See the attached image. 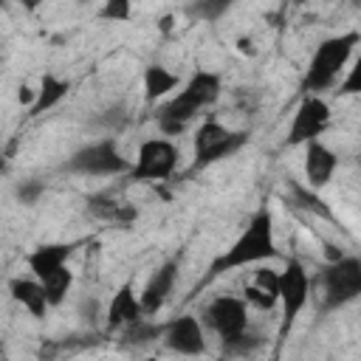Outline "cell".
I'll use <instances>...</instances> for the list:
<instances>
[{
	"label": "cell",
	"mask_w": 361,
	"mask_h": 361,
	"mask_svg": "<svg viewBox=\"0 0 361 361\" xmlns=\"http://www.w3.org/2000/svg\"><path fill=\"white\" fill-rule=\"evenodd\" d=\"M243 299L248 307L257 310H274L279 305V271L271 268H254L243 285Z\"/></svg>",
	"instance_id": "14"
},
{
	"label": "cell",
	"mask_w": 361,
	"mask_h": 361,
	"mask_svg": "<svg viewBox=\"0 0 361 361\" xmlns=\"http://www.w3.org/2000/svg\"><path fill=\"white\" fill-rule=\"evenodd\" d=\"M220 93H223V79H220V73L197 68V71L183 82V87H180L172 99H166L164 104H158L155 121H158L161 135H180V133H186L189 121H192L200 110L212 107V104L220 99Z\"/></svg>",
	"instance_id": "2"
},
{
	"label": "cell",
	"mask_w": 361,
	"mask_h": 361,
	"mask_svg": "<svg viewBox=\"0 0 361 361\" xmlns=\"http://www.w3.org/2000/svg\"><path fill=\"white\" fill-rule=\"evenodd\" d=\"M307 302H310V274L302 265V259L288 257L285 268L279 271V307H282L279 338L288 336V330L293 327V322L299 319V313L305 310Z\"/></svg>",
	"instance_id": "7"
},
{
	"label": "cell",
	"mask_w": 361,
	"mask_h": 361,
	"mask_svg": "<svg viewBox=\"0 0 361 361\" xmlns=\"http://www.w3.org/2000/svg\"><path fill=\"white\" fill-rule=\"evenodd\" d=\"M245 144H248V133L245 130H231V127L220 124L217 118H206L197 127L195 141H192V152H195L192 169H203V166H212V164H217L223 158H231Z\"/></svg>",
	"instance_id": "6"
},
{
	"label": "cell",
	"mask_w": 361,
	"mask_h": 361,
	"mask_svg": "<svg viewBox=\"0 0 361 361\" xmlns=\"http://www.w3.org/2000/svg\"><path fill=\"white\" fill-rule=\"evenodd\" d=\"M361 42L358 31H344V34H333L327 39H322L307 62L305 79H302V90L305 96H319L322 90H330L338 82V73L347 68L353 48Z\"/></svg>",
	"instance_id": "3"
},
{
	"label": "cell",
	"mask_w": 361,
	"mask_h": 361,
	"mask_svg": "<svg viewBox=\"0 0 361 361\" xmlns=\"http://www.w3.org/2000/svg\"><path fill=\"white\" fill-rule=\"evenodd\" d=\"M175 169H178V147L169 138H147L135 152L130 178L138 183H161L172 178Z\"/></svg>",
	"instance_id": "8"
},
{
	"label": "cell",
	"mask_w": 361,
	"mask_h": 361,
	"mask_svg": "<svg viewBox=\"0 0 361 361\" xmlns=\"http://www.w3.org/2000/svg\"><path fill=\"white\" fill-rule=\"evenodd\" d=\"M338 169V155L324 144V141H313L305 147V183L310 189H324L333 175Z\"/></svg>",
	"instance_id": "15"
},
{
	"label": "cell",
	"mask_w": 361,
	"mask_h": 361,
	"mask_svg": "<svg viewBox=\"0 0 361 361\" xmlns=\"http://www.w3.org/2000/svg\"><path fill=\"white\" fill-rule=\"evenodd\" d=\"M206 324L217 333L220 344L228 347L234 344L237 338H243L251 327H248V305L243 296H234V293H223V296H214L209 305H206Z\"/></svg>",
	"instance_id": "9"
},
{
	"label": "cell",
	"mask_w": 361,
	"mask_h": 361,
	"mask_svg": "<svg viewBox=\"0 0 361 361\" xmlns=\"http://www.w3.org/2000/svg\"><path fill=\"white\" fill-rule=\"evenodd\" d=\"M192 20H203V23H214L220 14H226L228 11V3L226 0H197V3H189L186 8H183Z\"/></svg>",
	"instance_id": "23"
},
{
	"label": "cell",
	"mask_w": 361,
	"mask_h": 361,
	"mask_svg": "<svg viewBox=\"0 0 361 361\" xmlns=\"http://www.w3.org/2000/svg\"><path fill=\"white\" fill-rule=\"evenodd\" d=\"M164 330H166V324L152 322L149 316H144V319H138L135 324L124 327V330H121V338H124L127 347H147V344L164 338Z\"/></svg>",
	"instance_id": "22"
},
{
	"label": "cell",
	"mask_w": 361,
	"mask_h": 361,
	"mask_svg": "<svg viewBox=\"0 0 361 361\" xmlns=\"http://www.w3.org/2000/svg\"><path fill=\"white\" fill-rule=\"evenodd\" d=\"M144 316L147 313H144V305H141V293H135L133 282H124L107 305V327L110 330H124V327L135 324Z\"/></svg>",
	"instance_id": "16"
},
{
	"label": "cell",
	"mask_w": 361,
	"mask_h": 361,
	"mask_svg": "<svg viewBox=\"0 0 361 361\" xmlns=\"http://www.w3.org/2000/svg\"><path fill=\"white\" fill-rule=\"evenodd\" d=\"M147 361H158V358H147Z\"/></svg>",
	"instance_id": "30"
},
{
	"label": "cell",
	"mask_w": 361,
	"mask_h": 361,
	"mask_svg": "<svg viewBox=\"0 0 361 361\" xmlns=\"http://www.w3.org/2000/svg\"><path fill=\"white\" fill-rule=\"evenodd\" d=\"M285 189H288V197H285V200H288L293 209L307 212V214H313V217H319V220H327V223H333V226H341L338 217L333 214L330 203H327L316 189H310L307 183H302V180H296V178H288V180H285Z\"/></svg>",
	"instance_id": "17"
},
{
	"label": "cell",
	"mask_w": 361,
	"mask_h": 361,
	"mask_svg": "<svg viewBox=\"0 0 361 361\" xmlns=\"http://www.w3.org/2000/svg\"><path fill=\"white\" fill-rule=\"evenodd\" d=\"M104 20H113V23H127L130 20V14H133V8H130V3L127 0H110V3H104L102 6V11H99Z\"/></svg>",
	"instance_id": "26"
},
{
	"label": "cell",
	"mask_w": 361,
	"mask_h": 361,
	"mask_svg": "<svg viewBox=\"0 0 361 361\" xmlns=\"http://www.w3.org/2000/svg\"><path fill=\"white\" fill-rule=\"evenodd\" d=\"M330 127V104L322 96H305L290 118L285 144L288 147H307L313 141H322V133Z\"/></svg>",
	"instance_id": "10"
},
{
	"label": "cell",
	"mask_w": 361,
	"mask_h": 361,
	"mask_svg": "<svg viewBox=\"0 0 361 361\" xmlns=\"http://www.w3.org/2000/svg\"><path fill=\"white\" fill-rule=\"evenodd\" d=\"M42 192H45V183H42V180H23V183L17 186V197H20L25 206H34Z\"/></svg>",
	"instance_id": "27"
},
{
	"label": "cell",
	"mask_w": 361,
	"mask_h": 361,
	"mask_svg": "<svg viewBox=\"0 0 361 361\" xmlns=\"http://www.w3.org/2000/svg\"><path fill=\"white\" fill-rule=\"evenodd\" d=\"M8 293L34 319H45L51 302H48V293H45L39 279H34V276H14V279H8Z\"/></svg>",
	"instance_id": "18"
},
{
	"label": "cell",
	"mask_w": 361,
	"mask_h": 361,
	"mask_svg": "<svg viewBox=\"0 0 361 361\" xmlns=\"http://www.w3.org/2000/svg\"><path fill=\"white\" fill-rule=\"evenodd\" d=\"M73 248H76L73 243H42V245H37L34 251L25 254V265H28L34 279L45 282L54 274L68 268V259L73 257Z\"/></svg>",
	"instance_id": "12"
},
{
	"label": "cell",
	"mask_w": 361,
	"mask_h": 361,
	"mask_svg": "<svg viewBox=\"0 0 361 361\" xmlns=\"http://www.w3.org/2000/svg\"><path fill=\"white\" fill-rule=\"evenodd\" d=\"M164 347L175 355H186V358H197L206 353V336H203V324L197 316L183 313L172 322H166L164 330Z\"/></svg>",
	"instance_id": "11"
},
{
	"label": "cell",
	"mask_w": 361,
	"mask_h": 361,
	"mask_svg": "<svg viewBox=\"0 0 361 361\" xmlns=\"http://www.w3.org/2000/svg\"><path fill=\"white\" fill-rule=\"evenodd\" d=\"M336 93H338V96H358V93H361V54L355 56L353 68H347V73H344V79L338 82Z\"/></svg>",
	"instance_id": "25"
},
{
	"label": "cell",
	"mask_w": 361,
	"mask_h": 361,
	"mask_svg": "<svg viewBox=\"0 0 361 361\" xmlns=\"http://www.w3.org/2000/svg\"><path fill=\"white\" fill-rule=\"evenodd\" d=\"M87 212L96 217V220H107L113 226H130L135 217H138V209L124 203V200H116L110 195H90L87 197Z\"/></svg>",
	"instance_id": "19"
},
{
	"label": "cell",
	"mask_w": 361,
	"mask_h": 361,
	"mask_svg": "<svg viewBox=\"0 0 361 361\" xmlns=\"http://www.w3.org/2000/svg\"><path fill=\"white\" fill-rule=\"evenodd\" d=\"M358 169H361V155H358Z\"/></svg>",
	"instance_id": "29"
},
{
	"label": "cell",
	"mask_w": 361,
	"mask_h": 361,
	"mask_svg": "<svg viewBox=\"0 0 361 361\" xmlns=\"http://www.w3.org/2000/svg\"><path fill=\"white\" fill-rule=\"evenodd\" d=\"M276 257H279V248H276V234H274V214L268 206H259L248 217L245 228L234 237V243L220 257L212 259L203 282H209L220 274L237 271V268H254V265L276 259Z\"/></svg>",
	"instance_id": "1"
},
{
	"label": "cell",
	"mask_w": 361,
	"mask_h": 361,
	"mask_svg": "<svg viewBox=\"0 0 361 361\" xmlns=\"http://www.w3.org/2000/svg\"><path fill=\"white\" fill-rule=\"evenodd\" d=\"M322 310H338L350 302L361 299V257L341 254L338 259H330L322 274Z\"/></svg>",
	"instance_id": "5"
},
{
	"label": "cell",
	"mask_w": 361,
	"mask_h": 361,
	"mask_svg": "<svg viewBox=\"0 0 361 361\" xmlns=\"http://www.w3.org/2000/svg\"><path fill=\"white\" fill-rule=\"evenodd\" d=\"M68 90H71V82L68 79H62V76H56V73H42V79H39V87H37V99H34V104H31V116H39V113H45V110H54L65 96H68Z\"/></svg>",
	"instance_id": "20"
},
{
	"label": "cell",
	"mask_w": 361,
	"mask_h": 361,
	"mask_svg": "<svg viewBox=\"0 0 361 361\" xmlns=\"http://www.w3.org/2000/svg\"><path fill=\"white\" fill-rule=\"evenodd\" d=\"M178 268H180V262H178V257H172L149 274V279L141 290V305H144L147 316H155L166 305V299H169V293L175 290V282H178Z\"/></svg>",
	"instance_id": "13"
},
{
	"label": "cell",
	"mask_w": 361,
	"mask_h": 361,
	"mask_svg": "<svg viewBox=\"0 0 361 361\" xmlns=\"http://www.w3.org/2000/svg\"><path fill=\"white\" fill-rule=\"evenodd\" d=\"M65 172L71 175H85V178H116V175H130L133 164L121 155L118 144L113 135L107 138H99V141H90L85 147H79L65 164H62Z\"/></svg>",
	"instance_id": "4"
},
{
	"label": "cell",
	"mask_w": 361,
	"mask_h": 361,
	"mask_svg": "<svg viewBox=\"0 0 361 361\" xmlns=\"http://www.w3.org/2000/svg\"><path fill=\"white\" fill-rule=\"evenodd\" d=\"M178 73H172L169 68H164V65H158V62H152V65H147L144 68V99L149 102V104H155L158 99H164L166 93H172L175 87H178Z\"/></svg>",
	"instance_id": "21"
},
{
	"label": "cell",
	"mask_w": 361,
	"mask_h": 361,
	"mask_svg": "<svg viewBox=\"0 0 361 361\" xmlns=\"http://www.w3.org/2000/svg\"><path fill=\"white\" fill-rule=\"evenodd\" d=\"M240 51H243V54H254V48H251V39L240 37Z\"/></svg>",
	"instance_id": "28"
},
{
	"label": "cell",
	"mask_w": 361,
	"mask_h": 361,
	"mask_svg": "<svg viewBox=\"0 0 361 361\" xmlns=\"http://www.w3.org/2000/svg\"><path fill=\"white\" fill-rule=\"evenodd\" d=\"M71 285H73V271H71V268H65V271H59V274H54L51 279H45V282H42V288H45V293H48L51 307L62 305V299L68 296Z\"/></svg>",
	"instance_id": "24"
}]
</instances>
